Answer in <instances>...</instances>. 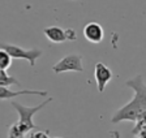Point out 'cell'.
I'll return each instance as SVG.
<instances>
[{"mask_svg":"<svg viewBox=\"0 0 146 138\" xmlns=\"http://www.w3.org/2000/svg\"><path fill=\"white\" fill-rule=\"evenodd\" d=\"M51 100H52V98H47L44 102H42L40 104L34 106V107H26V106L20 104L17 102H12V106L15 107V110L17 111V114L20 115V120H18L16 124H13L12 126L18 133H21L22 135H27L31 130L36 129L35 124L33 123V116L38 111L42 110L43 107H46Z\"/></svg>","mask_w":146,"mask_h":138,"instance_id":"cell-1","label":"cell"},{"mask_svg":"<svg viewBox=\"0 0 146 138\" xmlns=\"http://www.w3.org/2000/svg\"><path fill=\"white\" fill-rule=\"evenodd\" d=\"M0 48H3L7 53L12 59H18V60H27L31 67H34L36 63V59L42 56V50L39 48H22L20 46H16L12 43H0Z\"/></svg>","mask_w":146,"mask_h":138,"instance_id":"cell-2","label":"cell"},{"mask_svg":"<svg viewBox=\"0 0 146 138\" xmlns=\"http://www.w3.org/2000/svg\"><path fill=\"white\" fill-rule=\"evenodd\" d=\"M143 111H145V108L141 106V103L136 98H133L128 104L123 106L121 108H119L116 111V114L112 116L111 121L113 124L124 121V120L132 121V123H137V120H138V117L141 116Z\"/></svg>","mask_w":146,"mask_h":138,"instance_id":"cell-3","label":"cell"},{"mask_svg":"<svg viewBox=\"0 0 146 138\" xmlns=\"http://www.w3.org/2000/svg\"><path fill=\"white\" fill-rule=\"evenodd\" d=\"M54 73L60 74L65 72H84L82 55L80 53H68L56 64L52 65Z\"/></svg>","mask_w":146,"mask_h":138,"instance_id":"cell-4","label":"cell"},{"mask_svg":"<svg viewBox=\"0 0 146 138\" xmlns=\"http://www.w3.org/2000/svg\"><path fill=\"white\" fill-rule=\"evenodd\" d=\"M94 78H95V82H97V86H98V91L103 92L107 83L112 78V72H111V69H110L106 64H103V63H97L94 67Z\"/></svg>","mask_w":146,"mask_h":138,"instance_id":"cell-5","label":"cell"},{"mask_svg":"<svg viewBox=\"0 0 146 138\" xmlns=\"http://www.w3.org/2000/svg\"><path fill=\"white\" fill-rule=\"evenodd\" d=\"M84 37L86 40H89L90 43H100L104 38V30L102 28V25L98 22H89L84 26Z\"/></svg>","mask_w":146,"mask_h":138,"instance_id":"cell-6","label":"cell"},{"mask_svg":"<svg viewBox=\"0 0 146 138\" xmlns=\"http://www.w3.org/2000/svg\"><path fill=\"white\" fill-rule=\"evenodd\" d=\"M125 85L133 89L134 98L140 102L141 106L146 110V85H145V82H143L142 77L141 76L133 77L131 80H128L127 82H125Z\"/></svg>","mask_w":146,"mask_h":138,"instance_id":"cell-7","label":"cell"},{"mask_svg":"<svg viewBox=\"0 0 146 138\" xmlns=\"http://www.w3.org/2000/svg\"><path fill=\"white\" fill-rule=\"evenodd\" d=\"M18 95H39L46 96L48 95L47 91H40V90H18V91H13L9 90L7 86H0V100H7V99H13Z\"/></svg>","mask_w":146,"mask_h":138,"instance_id":"cell-8","label":"cell"},{"mask_svg":"<svg viewBox=\"0 0 146 138\" xmlns=\"http://www.w3.org/2000/svg\"><path fill=\"white\" fill-rule=\"evenodd\" d=\"M43 34L46 38L52 43H63L65 42V31L60 26H48L43 29Z\"/></svg>","mask_w":146,"mask_h":138,"instance_id":"cell-9","label":"cell"},{"mask_svg":"<svg viewBox=\"0 0 146 138\" xmlns=\"http://www.w3.org/2000/svg\"><path fill=\"white\" fill-rule=\"evenodd\" d=\"M11 85H20L16 77L9 76L7 71H1L0 69V86H11Z\"/></svg>","mask_w":146,"mask_h":138,"instance_id":"cell-10","label":"cell"},{"mask_svg":"<svg viewBox=\"0 0 146 138\" xmlns=\"http://www.w3.org/2000/svg\"><path fill=\"white\" fill-rule=\"evenodd\" d=\"M12 64V57L4 51L3 48H0V69L1 71H7Z\"/></svg>","mask_w":146,"mask_h":138,"instance_id":"cell-11","label":"cell"},{"mask_svg":"<svg viewBox=\"0 0 146 138\" xmlns=\"http://www.w3.org/2000/svg\"><path fill=\"white\" fill-rule=\"evenodd\" d=\"M65 31V39L67 40H76L77 39V33L76 30H73V29H64Z\"/></svg>","mask_w":146,"mask_h":138,"instance_id":"cell-12","label":"cell"},{"mask_svg":"<svg viewBox=\"0 0 146 138\" xmlns=\"http://www.w3.org/2000/svg\"><path fill=\"white\" fill-rule=\"evenodd\" d=\"M29 138H50V135L46 132H42V130H38V132H33L29 133Z\"/></svg>","mask_w":146,"mask_h":138,"instance_id":"cell-13","label":"cell"},{"mask_svg":"<svg viewBox=\"0 0 146 138\" xmlns=\"http://www.w3.org/2000/svg\"><path fill=\"white\" fill-rule=\"evenodd\" d=\"M21 138H29V135H24V137H21Z\"/></svg>","mask_w":146,"mask_h":138,"instance_id":"cell-14","label":"cell"}]
</instances>
